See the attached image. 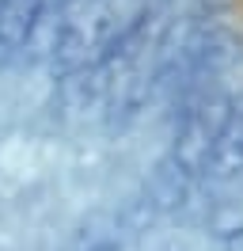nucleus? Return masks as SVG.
Segmentation results:
<instances>
[{
	"label": "nucleus",
	"instance_id": "obj_1",
	"mask_svg": "<svg viewBox=\"0 0 243 251\" xmlns=\"http://www.w3.org/2000/svg\"><path fill=\"white\" fill-rule=\"evenodd\" d=\"M167 172L186 183H228L243 175V95H201L175 118Z\"/></svg>",
	"mask_w": 243,
	"mask_h": 251
},
{
	"label": "nucleus",
	"instance_id": "obj_2",
	"mask_svg": "<svg viewBox=\"0 0 243 251\" xmlns=\"http://www.w3.org/2000/svg\"><path fill=\"white\" fill-rule=\"evenodd\" d=\"M224 251H243V228H236V232L224 236Z\"/></svg>",
	"mask_w": 243,
	"mask_h": 251
}]
</instances>
